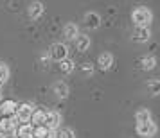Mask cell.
<instances>
[{
    "label": "cell",
    "mask_w": 160,
    "mask_h": 138,
    "mask_svg": "<svg viewBox=\"0 0 160 138\" xmlns=\"http://www.w3.org/2000/svg\"><path fill=\"white\" fill-rule=\"evenodd\" d=\"M0 138H2V136H0Z\"/></svg>",
    "instance_id": "obj_28"
},
{
    "label": "cell",
    "mask_w": 160,
    "mask_h": 138,
    "mask_svg": "<svg viewBox=\"0 0 160 138\" xmlns=\"http://www.w3.org/2000/svg\"><path fill=\"white\" fill-rule=\"evenodd\" d=\"M63 34H65L67 40H76L78 34H79V29H78L76 23H67L65 29H63Z\"/></svg>",
    "instance_id": "obj_15"
},
{
    "label": "cell",
    "mask_w": 160,
    "mask_h": 138,
    "mask_svg": "<svg viewBox=\"0 0 160 138\" xmlns=\"http://www.w3.org/2000/svg\"><path fill=\"white\" fill-rule=\"evenodd\" d=\"M59 68H61V72H65V74H70L74 72V68H76V63H74L72 59H63V61H59Z\"/></svg>",
    "instance_id": "obj_19"
},
{
    "label": "cell",
    "mask_w": 160,
    "mask_h": 138,
    "mask_svg": "<svg viewBox=\"0 0 160 138\" xmlns=\"http://www.w3.org/2000/svg\"><path fill=\"white\" fill-rule=\"evenodd\" d=\"M27 13H29V16L32 18V20L40 18V16L43 15V4H42V2H31Z\"/></svg>",
    "instance_id": "obj_10"
},
{
    "label": "cell",
    "mask_w": 160,
    "mask_h": 138,
    "mask_svg": "<svg viewBox=\"0 0 160 138\" xmlns=\"http://www.w3.org/2000/svg\"><path fill=\"white\" fill-rule=\"evenodd\" d=\"M148 92H149V95H160V81L158 79H153L149 81V84H148Z\"/></svg>",
    "instance_id": "obj_21"
},
{
    "label": "cell",
    "mask_w": 160,
    "mask_h": 138,
    "mask_svg": "<svg viewBox=\"0 0 160 138\" xmlns=\"http://www.w3.org/2000/svg\"><path fill=\"white\" fill-rule=\"evenodd\" d=\"M2 138H16V129H11V131H6L0 135Z\"/></svg>",
    "instance_id": "obj_25"
},
{
    "label": "cell",
    "mask_w": 160,
    "mask_h": 138,
    "mask_svg": "<svg viewBox=\"0 0 160 138\" xmlns=\"http://www.w3.org/2000/svg\"><path fill=\"white\" fill-rule=\"evenodd\" d=\"M131 20L133 23L137 25V27H149L153 22V13L149 7H144V6H140L133 11V15H131Z\"/></svg>",
    "instance_id": "obj_1"
},
{
    "label": "cell",
    "mask_w": 160,
    "mask_h": 138,
    "mask_svg": "<svg viewBox=\"0 0 160 138\" xmlns=\"http://www.w3.org/2000/svg\"><path fill=\"white\" fill-rule=\"evenodd\" d=\"M140 63H142V68H144V70H153L155 65H157V59L153 58V56H144Z\"/></svg>",
    "instance_id": "obj_20"
},
{
    "label": "cell",
    "mask_w": 160,
    "mask_h": 138,
    "mask_svg": "<svg viewBox=\"0 0 160 138\" xmlns=\"http://www.w3.org/2000/svg\"><path fill=\"white\" fill-rule=\"evenodd\" d=\"M58 138H76V133L70 127H61L58 131Z\"/></svg>",
    "instance_id": "obj_22"
},
{
    "label": "cell",
    "mask_w": 160,
    "mask_h": 138,
    "mask_svg": "<svg viewBox=\"0 0 160 138\" xmlns=\"http://www.w3.org/2000/svg\"><path fill=\"white\" fill-rule=\"evenodd\" d=\"M0 118H2V115H0Z\"/></svg>",
    "instance_id": "obj_27"
},
{
    "label": "cell",
    "mask_w": 160,
    "mask_h": 138,
    "mask_svg": "<svg viewBox=\"0 0 160 138\" xmlns=\"http://www.w3.org/2000/svg\"><path fill=\"white\" fill-rule=\"evenodd\" d=\"M56 136V133L51 129H47L43 126H40V127H34V136L32 138H54Z\"/></svg>",
    "instance_id": "obj_16"
},
{
    "label": "cell",
    "mask_w": 160,
    "mask_h": 138,
    "mask_svg": "<svg viewBox=\"0 0 160 138\" xmlns=\"http://www.w3.org/2000/svg\"><path fill=\"white\" fill-rule=\"evenodd\" d=\"M59 124H61V115H59L58 111H47L45 113V118H43V127L51 131H56L59 127Z\"/></svg>",
    "instance_id": "obj_3"
},
{
    "label": "cell",
    "mask_w": 160,
    "mask_h": 138,
    "mask_svg": "<svg viewBox=\"0 0 160 138\" xmlns=\"http://www.w3.org/2000/svg\"><path fill=\"white\" fill-rule=\"evenodd\" d=\"M85 25L90 27V29H99L101 27V16L97 15V13H94V11L87 13L85 15Z\"/></svg>",
    "instance_id": "obj_9"
},
{
    "label": "cell",
    "mask_w": 160,
    "mask_h": 138,
    "mask_svg": "<svg viewBox=\"0 0 160 138\" xmlns=\"http://www.w3.org/2000/svg\"><path fill=\"white\" fill-rule=\"evenodd\" d=\"M16 104L13 99H8V101H2L0 102V115L2 117H9V115H15L16 111Z\"/></svg>",
    "instance_id": "obj_8"
},
{
    "label": "cell",
    "mask_w": 160,
    "mask_h": 138,
    "mask_svg": "<svg viewBox=\"0 0 160 138\" xmlns=\"http://www.w3.org/2000/svg\"><path fill=\"white\" fill-rule=\"evenodd\" d=\"M81 70H83L85 75H92V74H94V65H92V63H83V65H81Z\"/></svg>",
    "instance_id": "obj_24"
},
{
    "label": "cell",
    "mask_w": 160,
    "mask_h": 138,
    "mask_svg": "<svg viewBox=\"0 0 160 138\" xmlns=\"http://www.w3.org/2000/svg\"><path fill=\"white\" fill-rule=\"evenodd\" d=\"M31 115H32V106L27 104V102H23V104H18L16 106V111H15V118L16 120H20V122H29L31 120Z\"/></svg>",
    "instance_id": "obj_4"
},
{
    "label": "cell",
    "mask_w": 160,
    "mask_h": 138,
    "mask_svg": "<svg viewBox=\"0 0 160 138\" xmlns=\"http://www.w3.org/2000/svg\"><path fill=\"white\" fill-rule=\"evenodd\" d=\"M16 136L20 138H32L34 136V127L31 126V124H22L18 131H16Z\"/></svg>",
    "instance_id": "obj_14"
},
{
    "label": "cell",
    "mask_w": 160,
    "mask_h": 138,
    "mask_svg": "<svg viewBox=\"0 0 160 138\" xmlns=\"http://www.w3.org/2000/svg\"><path fill=\"white\" fill-rule=\"evenodd\" d=\"M49 56H51V59H54V61H63V59L68 58V47H67L65 43H52L51 45V50H49Z\"/></svg>",
    "instance_id": "obj_2"
},
{
    "label": "cell",
    "mask_w": 160,
    "mask_h": 138,
    "mask_svg": "<svg viewBox=\"0 0 160 138\" xmlns=\"http://www.w3.org/2000/svg\"><path fill=\"white\" fill-rule=\"evenodd\" d=\"M52 92H54L56 97H59V99H67V97H68V86H67L63 81L54 83V84H52Z\"/></svg>",
    "instance_id": "obj_11"
},
{
    "label": "cell",
    "mask_w": 160,
    "mask_h": 138,
    "mask_svg": "<svg viewBox=\"0 0 160 138\" xmlns=\"http://www.w3.org/2000/svg\"><path fill=\"white\" fill-rule=\"evenodd\" d=\"M113 65V56L110 54V52H102L99 54V58H97V66H99V70H110Z\"/></svg>",
    "instance_id": "obj_7"
},
{
    "label": "cell",
    "mask_w": 160,
    "mask_h": 138,
    "mask_svg": "<svg viewBox=\"0 0 160 138\" xmlns=\"http://www.w3.org/2000/svg\"><path fill=\"white\" fill-rule=\"evenodd\" d=\"M0 93H2V84H0Z\"/></svg>",
    "instance_id": "obj_26"
},
{
    "label": "cell",
    "mask_w": 160,
    "mask_h": 138,
    "mask_svg": "<svg viewBox=\"0 0 160 138\" xmlns=\"http://www.w3.org/2000/svg\"><path fill=\"white\" fill-rule=\"evenodd\" d=\"M76 49L79 52H87L90 49V36H87V34H78V38H76Z\"/></svg>",
    "instance_id": "obj_12"
},
{
    "label": "cell",
    "mask_w": 160,
    "mask_h": 138,
    "mask_svg": "<svg viewBox=\"0 0 160 138\" xmlns=\"http://www.w3.org/2000/svg\"><path fill=\"white\" fill-rule=\"evenodd\" d=\"M8 79H9V68H8V65L0 63V84H4Z\"/></svg>",
    "instance_id": "obj_23"
},
{
    "label": "cell",
    "mask_w": 160,
    "mask_h": 138,
    "mask_svg": "<svg viewBox=\"0 0 160 138\" xmlns=\"http://www.w3.org/2000/svg\"><path fill=\"white\" fill-rule=\"evenodd\" d=\"M157 124L153 122V120H148V122L144 124H137V133L140 135V136H144V138H151L157 135Z\"/></svg>",
    "instance_id": "obj_5"
},
{
    "label": "cell",
    "mask_w": 160,
    "mask_h": 138,
    "mask_svg": "<svg viewBox=\"0 0 160 138\" xmlns=\"http://www.w3.org/2000/svg\"><path fill=\"white\" fill-rule=\"evenodd\" d=\"M149 38H151V29L149 27H135V31H133V41L148 43Z\"/></svg>",
    "instance_id": "obj_6"
},
{
    "label": "cell",
    "mask_w": 160,
    "mask_h": 138,
    "mask_svg": "<svg viewBox=\"0 0 160 138\" xmlns=\"http://www.w3.org/2000/svg\"><path fill=\"white\" fill-rule=\"evenodd\" d=\"M43 118H45V111L42 109H36V111H32V115H31V120H32V127H40V126H43Z\"/></svg>",
    "instance_id": "obj_17"
},
{
    "label": "cell",
    "mask_w": 160,
    "mask_h": 138,
    "mask_svg": "<svg viewBox=\"0 0 160 138\" xmlns=\"http://www.w3.org/2000/svg\"><path fill=\"white\" fill-rule=\"evenodd\" d=\"M148 120H151V111L149 109H138L135 113V122L137 124H144Z\"/></svg>",
    "instance_id": "obj_18"
},
{
    "label": "cell",
    "mask_w": 160,
    "mask_h": 138,
    "mask_svg": "<svg viewBox=\"0 0 160 138\" xmlns=\"http://www.w3.org/2000/svg\"><path fill=\"white\" fill-rule=\"evenodd\" d=\"M15 122H16L15 117H2L0 118V135L6 133V131L15 129Z\"/></svg>",
    "instance_id": "obj_13"
}]
</instances>
